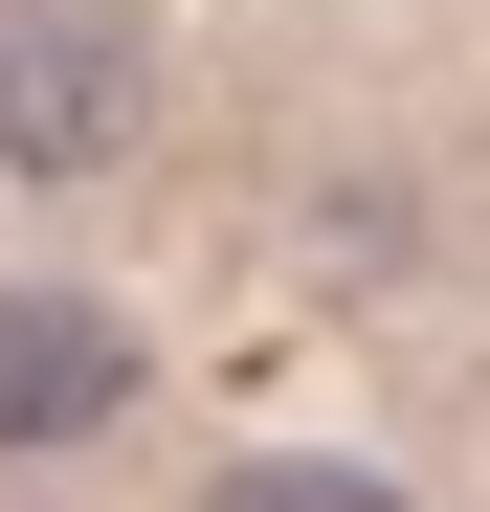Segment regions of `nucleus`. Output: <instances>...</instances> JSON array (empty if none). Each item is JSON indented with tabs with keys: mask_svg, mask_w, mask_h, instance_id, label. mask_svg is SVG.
<instances>
[{
	"mask_svg": "<svg viewBox=\"0 0 490 512\" xmlns=\"http://www.w3.org/2000/svg\"><path fill=\"white\" fill-rule=\"evenodd\" d=\"M134 134V23L112 0H0V179H90Z\"/></svg>",
	"mask_w": 490,
	"mask_h": 512,
	"instance_id": "1",
	"label": "nucleus"
},
{
	"mask_svg": "<svg viewBox=\"0 0 490 512\" xmlns=\"http://www.w3.org/2000/svg\"><path fill=\"white\" fill-rule=\"evenodd\" d=\"M201 512H401V490H379V468H335V446H268V468H223Z\"/></svg>",
	"mask_w": 490,
	"mask_h": 512,
	"instance_id": "3",
	"label": "nucleus"
},
{
	"mask_svg": "<svg viewBox=\"0 0 490 512\" xmlns=\"http://www.w3.org/2000/svg\"><path fill=\"white\" fill-rule=\"evenodd\" d=\"M134 401V334L67 312V290H0V446H90V423Z\"/></svg>",
	"mask_w": 490,
	"mask_h": 512,
	"instance_id": "2",
	"label": "nucleus"
}]
</instances>
